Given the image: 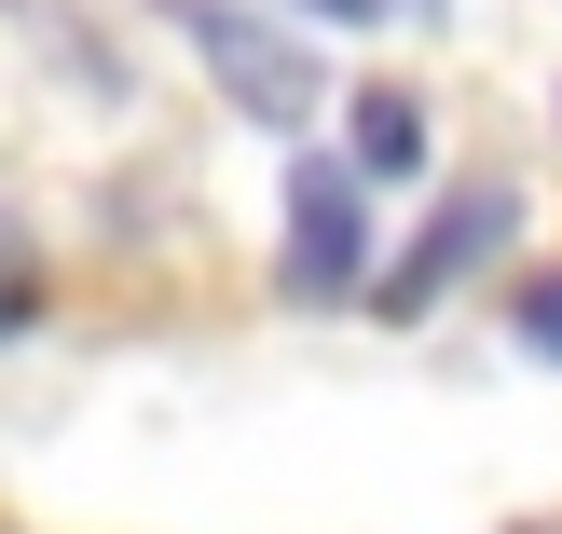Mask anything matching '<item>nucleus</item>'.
Wrapping results in <instances>:
<instances>
[{
	"instance_id": "7",
	"label": "nucleus",
	"mask_w": 562,
	"mask_h": 534,
	"mask_svg": "<svg viewBox=\"0 0 562 534\" xmlns=\"http://www.w3.org/2000/svg\"><path fill=\"white\" fill-rule=\"evenodd\" d=\"M302 14H329V27H371V14H384V0H302Z\"/></svg>"
},
{
	"instance_id": "3",
	"label": "nucleus",
	"mask_w": 562,
	"mask_h": 534,
	"mask_svg": "<svg viewBox=\"0 0 562 534\" xmlns=\"http://www.w3.org/2000/svg\"><path fill=\"white\" fill-rule=\"evenodd\" d=\"M289 302H371V206H357L344 151H289V247H274Z\"/></svg>"
},
{
	"instance_id": "1",
	"label": "nucleus",
	"mask_w": 562,
	"mask_h": 534,
	"mask_svg": "<svg viewBox=\"0 0 562 534\" xmlns=\"http://www.w3.org/2000/svg\"><path fill=\"white\" fill-rule=\"evenodd\" d=\"M165 14H179V42L220 69V96H234L247 124H274V137H302V124H316L329 69H316V55H302L274 14H247V0H165Z\"/></svg>"
},
{
	"instance_id": "2",
	"label": "nucleus",
	"mask_w": 562,
	"mask_h": 534,
	"mask_svg": "<svg viewBox=\"0 0 562 534\" xmlns=\"http://www.w3.org/2000/svg\"><path fill=\"white\" fill-rule=\"evenodd\" d=\"M508 234H521V192H508V179L439 192V206H426V234H412L398 261L371 274V316H398V329H412V316H439V302H453L481 261H508Z\"/></svg>"
},
{
	"instance_id": "6",
	"label": "nucleus",
	"mask_w": 562,
	"mask_h": 534,
	"mask_svg": "<svg viewBox=\"0 0 562 534\" xmlns=\"http://www.w3.org/2000/svg\"><path fill=\"white\" fill-rule=\"evenodd\" d=\"M27 316H42V274H27L14 247H0V329H27Z\"/></svg>"
},
{
	"instance_id": "5",
	"label": "nucleus",
	"mask_w": 562,
	"mask_h": 534,
	"mask_svg": "<svg viewBox=\"0 0 562 534\" xmlns=\"http://www.w3.org/2000/svg\"><path fill=\"white\" fill-rule=\"evenodd\" d=\"M521 343L562 356V274H536V288H521Z\"/></svg>"
},
{
	"instance_id": "4",
	"label": "nucleus",
	"mask_w": 562,
	"mask_h": 534,
	"mask_svg": "<svg viewBox=\"0 0 562 534\" xmlns=\"http://www.w3.org/2000/svg\"><path fill=\"white\" fill-rule=\"evenodd\" d=\"M344 164H357V179H426V110H412L398 82H357V110H344Z\"/></svg>"
}]
</instances>
